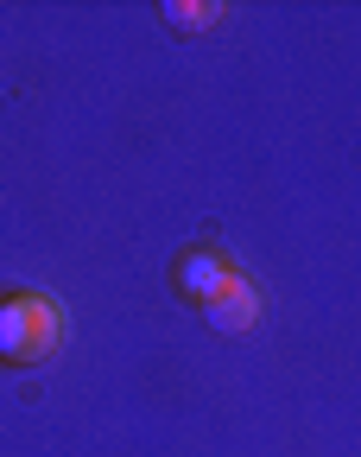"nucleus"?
Segmentation results:
<instances>
[{"mask_svg":"<svg viewBox=\"0 0 361 457\" xmlns=\"http://www.w3.org/2000/svg\"><path fill=\"white\" fill-rule=\"evenodd\" d=\"M209 318H216V324H228V330L248 324V318H254V293H248V279H228V293L209 305Z\"/></svg>","mask_w":361,"mask_h":457,"instance_id":"7ed1b4c3","label":"nucleus"},{"mask_svg":"<svg viewBox=\"0 0 361 457\" xmlns=\"http://www.w3.org/2000/svg\"><path fill=\"white\" fill-rule=\"evenodd\" d=\"M228 279H234V273H228V267H222L209 248H197V254H185V261H177V286H185V293H191L203 312H209V305L228 293Z\"/></svg>","mask_w":361,"mask_h":457,"instance_id":"f03ea898","label":"nucleus"},{"mask_svg":"<svg viewBox=\"0 0 361 457\" xmlns=\"http://www.w3.org/2000/svg\"><path fill=\"white\" fill-rule=\"evenodd\" d=\"M57 337H64L57 305H45L32 293L0 299V362H38V356L57 350Z\"/></svg>","mask_w":361,"mask_h":457,"instance_id":"f257e3e1","label":"nucleus"},{"mask_svg":"<svg viewBox=\"0 0 361 457\" xmlns=\"http://www.w3.org/2000/svg\"><path fill=\"white\" fill-rule=\"evenodd\" d=\"M165 13H171V20H185L191 32H197L203 20H216V7H185V0H171V7H165Z\"/></svg>","mask_w":361,"mask_h":457,"instance_id":"20e7f679","label":"nucleus"}]
</instances>
